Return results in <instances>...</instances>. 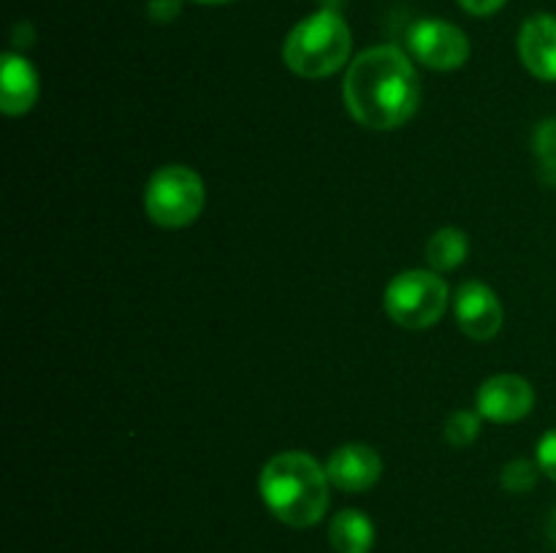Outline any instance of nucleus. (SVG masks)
<instances>
[{
	"instance_id": "obj_16",
	"label": "nucleus",
	"mask_w": 556,
	"mask_h": 553,
	"mask_svg": "<svg viewBox=\"0 0 556 553\" xmlns=\"http://www.w3.org/2000/svg\"><path fill=\"white\" fill-rule=\"evenodd\" d=\"M538 472H541L538 464H532L527 459H516L505 464L500 483H503V488L508 493H530L538 483Z\"/></svg>"
},
{
	"instance_id": "obj_14",
	"label": "nucleus",
	"mask_w": 556,
	"mask_h": 553,
	"mask_svg": "<svg viewBox=\"0 0 556 553\" xmlns=\"http://www.w3.org/2000/svg\"><path fill=\"white\" fill-rule=\"evenodd\" d=\"M532 150H535L543 182L556 184V117L538 125L535 139H532Z\"/></svg>"
},
{
	"instance_id": "obj_2",
	"label": "nucleus",
	"mask_w": 556,
	"mask_h": 553,
	"mask_svg": "<svg viewBox=\"0 0 556 553\" xmlns=\"http://www.w3.org/2000/svg\"><path fill=\"white\" fill-rule=\"evenodd\" d=\"M258 491L269 513L293 529H309L329 507V475L307 453L288 450L266 461Z\"/></svg>"
},
{
	"instance_id": "obj_1",
	"label": "nucleus",
	"mask_w": 556,
	"mask_h": 553,
	"mask_svg": "<svg viewBox=\"0 0 556 553\" xmlns=\"http://www.w3.org/2000/svg\"><path fill=\"white\" fill-rule=\"evenodd\" d=\"M342 98L358 125L394 130L416 114L421 87L410 57L400 47H372L358 54L342 81Z\"/></svg>"
},
{
	"instance_id": "obj_4",
	"label": "nucleus",
	"mask_w": 556,
	"mask_h": 553,
	"mask_svg": "<svg viewBox=\"0 0 556 553\" xmlns=\"http://www.w3.org/2000/svg\"><path fill=\"white\" fill-rule=\"evenodd\" d=\"M383 307L386 314L402 329H429L448 307V285L434 271H402L386 285Z\"/></svg>"
},
{
	"instance_id": "obj_7",
	"label": "nucleus",
	"mask_w": 556,
	"mask_h": 553,
	"mask_svg": "<svg viewBox=\"0 0 556 553\" xmlns=\"http://www.w3.org/2000/svg\"><path fill=\"white\" fill-rule=\"evenodd\" d=\"M535 390L519 374H494L478 388L476 412L492 423H516L530 415Z\"/></svg>"
},
{
	"instance_id": "obj_12",
	"label": "nucleus",
	"mask_w": 556,
	"mask_h": 553,
	"mask_svg": "<svg viewBox=\"0 0 556 553\" xmlns=\"http://www.w3.org/2000/svg\"><path fill=\"white\" fill-rule=\"evenodd\" d=\"M329 540L337 553H369L375 545V524L362 510H340L329 524Z\"/></svg>"
},
{
	"instance_id": "obj_5",
	"label": "nucleus",
	"mask_w": 556,
	"mask_h": 553,
	"mask_svg": "<svg viewBox=\"0 0 556 553\" xmlns=\"http://www.w3.org/2000/svg\"><path fill=\"white\" fill-rule=\"evenodd\" d=\"M204 182L188 166H163L144 188V211L155 226L185 228L204 209Z\"/></svg>"
},
{
	"instance_id": "obj_20",
	"label": "nucleus",
	"mask_w": 556,
	"mask_h": 553,
	"mask_svg": "<svg viewBox=\"0 0 556 553\" xmlns=\"http://www.w3.org/2000/svg\"><path fill=\"white\" fill-rule=\"evenodd\" d=\"M548 537L556 542V510L552 513V518H548Z\"/></svg>"
},
{
	"instance_id": "obj_13",
	"label": "nucleus",
	"mask_w": 556,
	"mask_h": 553,
	"mask_svg": "<svg viewBox=\"0 0 556 553\" xmlns=\"http://www.w3.org/2000/svg\"><path fill=\"white\" fill-rule=\"evenodd\" d=\"M467 253L470 242L459 228H440L427 242V260L434 271H454L456 266L465 263Z\"/></svg>"
},
{
	"instance_id": "obj_6",
	"label": "nucleus",
	"mask_w": 556,
	"mask_h": 553,
	"mask_svg": "<svg viewBox=\"0 0 556 553\" xmlns=\"http://www.w3.org/2000/svg\"><path fill=\"white\" fill-rule=\"evenodd\" d=\"M407 49L421 65L432 70L462 68L470 57L465 30L445 20H418L407 30Z\"/></svg>"
},
{
	"instance_id": "obj_18",
	"label": "nucleus",
	"mask_w": 556,
	"mask_h": 553,
	"mask_svg": "<svg viewBox=\"0 0 556 553\" xmlns=\"http://www.w3.org/2000/svg\"><path fill=\"white\" fill-rule=\"evenodd\" d=\"M147 11H150V20L172 22L182 14V0H150Z\"/></svg>"
},
{
	"instance_id": "obj_3",
	"label": "nucleus",
	"mask_w": 556,
	"mask_h": 553,
	"mask_svg": "<svg viewBox=\"0 0 556 553\" xmlns=\"http://www.w3.org/2000/svg\"><path fill=\"white\" fill-rule=\"evenodd\" d=\"M353 36L348 22L337 11L324 9L309 14L288 33L282 43V60L304 79H324L345 68L351 57Z\"/></svg>"
},
{
	"instance_id": "obj_19",
	"label": "nucleus",
	"mask_w": 556,
	"mask_h": 553,
	"mask_svg": "<svg viewBox=\"0 0 556 553\" xmlns=\"http://www.w3.org/2000/svg\"><path fill=\"white\" fill-rule=\"evenodd\" d=\"M459 3H462V9L470 11V14L489 16V14H494V11L503 9L508 0H459Z\"/></svg>"
},
{
	"instance_id": "obj_9",
	"label": "nucleus",
	"mask_w": 556,
	"mask_h": 553,
	"mask_svg": "<svg viewBox=\"0 0 556 553\" xmlns=\"http://www.w3.org/2000/svg\"><path fill=\"white\" fill-rule=\"evenodd\" d=\"M326 475L331 486L348 493L369 491L383 475V459L369 445H342L326 461Z\"/></svg>"
},
{
	"instance_id": "obj_11",
	"label": "nucleus",
	"mask_w": 556,
	"mask_h": 553,
	"mask_svg": "<svg viewBox=\"0 0 556 553\" xmlns=\"http://www.w3.org/2000/svg\"><path fill=\"white\" fill-rule=\"evenodd\" d=\"M38 74L22 54H5L0 74V108L9 117H20L38 101Z\"/></svg>"
},
{
	"instance_id": "obj_10",
	"label": "nucleus",
	"mask_w": 556,
	"mask_h": 553,
	"mask_svg": "<svg viewBox=\"0 0 556 553\" xmlns=\"http://www.w3.org/2000/svg\"><path fill=\"white\" fill-rule=\"evenodd\" d=\"M519 57L532 76L556 81V16L535 14L521 25Z\"/></svg>"
},
{
	"instance_id": "obj_8",
	"label": "nucleus",
	"mask_w": 556,
	"mask_h": 553,
	"mask_svg": "<svg viewBox=\"0 0 556 553\" xmlns=\"http://www.w3.org/2000/svg\"><path fill=\"white\" fill-rule=\"evenodd\" d=\"M454 314L459 329L476 342L494 339L500 334V329H503L505 318L500 296L492 287L483 285V282H465L456 291Z\"/></svg>"
},
{
	"instance_id": "obj_15",
	"label": "nucleus",
	"mask_w": 556,
	"mask_h": 553,
	"mask_svg": "<svg viewBox=\"0 0 556 553\" xmlns=\"http://www.w3.org/2000/svg\"><path fill=\"white\" fill-rule=\"evenodd\" d=\"M481 437V415L470 410L451 412L448 421H445V439L454 448H467L476 439Z\"/></svg>"
},
{
	"instance_id": "obj_17",
	"label": "nucleus",
	"mask_w": 556,
	"mask_h": 553,
	"mask_svg": "<svg viewBox=\"0 0 556 553\" xmlns=\"http://www.w3.org/2000/svg\"><path fill=\"white\" fill-rule=\"evenodd\" d=\"M538 466L556 483V428L538 442Z\"/></svg>"
},
{
	"instance_id": "obj_21",
	"label": "nucleus",
	"mask_w": 556,
	"mask_h": 553,
	"mask_svg": "<svg viewBox=\"0 0 556 553\" xmlns=\"http://www.w3.org/2000/svg\"><path fill=\"white\" fill-rule=\"evenodd\" d=\"M195 3H204V5H220V3H231V0H195Z\"/></svg>"
}]
</instances>
